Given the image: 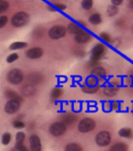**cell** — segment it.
<instances>
[{
	"label": "cell",
	"mask_w": 133,
	"mask_h": 151,
	"mask_svg": "<svg viewBox=\"0 0 133 151\" xmlns=\"http://www.w3.org/2000/svg\"><path fill=\"white\" fill-rule=\"evenodd\" d=\"M29 22V15L24 11L16 13L11 19V24L15 28H22Z\"/></svg>",
	"instance_id": "6da1fadb"
},
{
	"label": "cell",
	"mask_w": 133,
	"mask_h": 151,
	"mask_svg": "<svg viewBox=\"0 0 133 151\" xmlns=\"http://www.w3.org/2000/svg\"><path fill=\"white\" fill-rule=\"evenodd\" d=\"M96 127V122L94 119L90 117H85L81 119L78 124V129L80 133L86 134V133H90L93 131Z\"/></svg>",
	"instance_id": "7a4b0ae2"
},
{
	"label": "cell",
	"mask_w": 133,
	"mask_h": 151,
	"mask_svg": "<svg viewBox=\"0 0 133 151\" xmlns=\"http://www.w3.org/2000/svg\"><path fill=\"white\" fill-rule=\"evenodd\" d=\"M6 80L7 82L14 84V85H17L23 82L24 80V74L21 72V70L19 69H12L6 74Z\"/></svg>",
	"instance_id": "3957f363"
},
{
	"label": "cell",
	"mask_w": 133,
	"mask_h": 151,
	"mask_svg": "<svg viewBox=\"0 0 133 151\" xmlns=\"http://www.w3.org/2000/svg\"><path fill=\"white\" fill-rule=\"evenodd\" d=\"M68 126L65 125L63 122L58 121L51 124V126L49 127V133L55 137H62L65 133L67 132Z\"/></svg>",
	"instance_id": "277c9868"
},
{
	"label": "cell",
	"mask_w": 133,
	"mask_h": 151,
	"mask_svg": "<svg viewBox=\"0 0 133 151\" xmlns=\"http://www.w3.org/2000/svg\"><path fill=\"white\" fill-rule=\"evenodd\" d=\"M95 142L96 144L100 147H108L110 142H111V135L110 133L108 131H100L96 135L95 137Z\"/></svg>",
	"instance_id": "5b68a950"
},
{
	"label": "cell",
	"mask_w": 133,
	"mask_h": 151,
	"mask_svg": "<svg viewBox=\"0 0 133 151\" xmlns=\"http://www.w3.org/2000/svg\"><path fill=\"white\" fill-rule=\"evenodd\" d=\"M67 33V29L62 25L53 26L48 31V36L52 40H59L63 38Z\"/></svg>",
	"instance_id": "8992f818"
},
{
	"label": "cell",
	"mask_w": 133,
	"mask_h": 151,
	"mask_svg": "<svg viewBox=\"0 0 133 151\" xmlns=\"http://www.w3.org/2000/svg\"><path fill=\"white\" fill-rule=\"evenodd\" d=\"M106 51V47L104 44L102 43H97V45L94 46L91 51V60L99 61L104 55V53Z\"/></svg>",
	"instance_id": "52a82bcc"
},
{
	"label": "cell",
	"mask_w": 133,
	"mask_h": 151,
	"mask_svg": "<svg viewBox=\"0 0 133 151\" xmlns=\"http://www.w3.org/2000/svg\"><path fill=\"white\" fill-rule=\"evenodd\" d=\"M29 147L30 151H42V143L40 137L33 134L29 137Z\"/></svg>",
	"instance_id": "ba28073f"
},
{
	"label": "cell",
	"mask_w": 133,
	"mask_h": 151,
	"mask_svg": "<svg viewBox=\"0 0 133 151\" xmlns=\"http://www.w3.org/2000/svg\"><path fill=\"white\" fill-rule=\"evenodd\" d=\"M20 104L19 102L15 101V100H9L7 101L5 104V112L8 114H14L20 108Z\"/></svg>",
	"instance_id": "9c48e42d"
},
{
	"label": "cell",
	"mask_w": 133,
	"mask_h": 151,
	"mask_svg": "<svg viewBox=\"0 0 133 151\" xmlns=\"http://www.w3.org/2000/svg\"><path fill=\"white\" fill-rule=\"evenodd\" d=\"M26 80H28V84H31L33 86H36L39 83H42V81L44 80V76L39 73H32L28 75L26 77Z\"/></svg>",
	"instance_id": "30bf717a"
},
{
	"label": "cell",
	"mask_w": 133,
	"mask_h": 151,
	"mask_svg": "<svg viewBox=\"0 0 133 151\" xmlns=\"http://www.w3.org/2000/svg\"><path fill=\"white\" fill-rule=\"evenodd\" d=\"M92 36L91 34H90L87 31L82 29L79 33H78L77 35H75V41L79 43V44H84L87 43V41H90L91 40Z\"/></svg>",
	"instance_id": "8fae6325"
},
{
	"label": "cell",
	"mask_w": 133,
	"mask_h": 151,
	"mask_svg": "<svg viewBox=\"0 0 133 151\" xmlns=\"http://www.w3.org/2000/svg\"><path fill=\"white\" fill-rule=\"evenodd\" d=\"M77 120H78V116L74 113H65L63 114H61L60 116V121L63 122L67 126L72 125Z\"/></svg>",
	"instance_id": "7c38bea8"
},
{
	"label": "cell",
	"mask_w": 133,
	"mask_h": 151,
	"mask_svg": "<svg viewBox=\"0 0 133 151\" xmlns=\"http://www.w3.org/2000/svg\"><path fill=\"white\" fill-rule=\"evenodd\" d=\"M26 55L28 58L32 59V60L39 59L43 55V50L39 47H34L26 50Z\"/></svg>",
	"instance_id": "4fadbf2b"
},
{
	"label": "cell",
	"mask_w": 133,
	"mask_h": 151,
	"mask_svg": "<svg viewBox=\"0 0 133 151\" xmlns=\"http://www.w3.org/2000/svg\"><path fill=\"white\" fill-rule=\"evenodd\" d=\"M5 95L6 98H8L9 100H15V101H17L19 103H22L23 102V97L17 93L16 91H13V90H6L5 92Z\"/></svg>",
	"instance_id": "5bb4252c"
},
{
	"label": "cell",
	"mask_w": 133,
	"mask_h": 151,
	"mask_svg": "<svg viewBox=\"0 0 133 151\" xmlns=\"http://www.w3.org/2000/svg\"><path fill=\"white\" fill-rule=\"evenodd\" d=\"M36 92H37L36 87L31 85V84H28V83L24 85L21 88V93H22V94L25 95V96H28V97L34 95L35 93H36Z\"/></svg>",
	"instance_id": "9a60e30c"
},
{
	"label": "cell",
	"mask_w": 133,
	"mask_h": 151,
	"mask_svg": "<svg viewBox=\"0 0 133 151\" xmlns=\"http://www.w3.org/2000/svg\"><path fill=\"white\" fill-rule=\"evenodd\" d=\"M83 29L81 28L80 26H79L78 23H75V22H70L68 25V29L67 30L68 31V33L70 34H73V35H77L78 33H79Z\"/></svg>",
	"instance_id": "2e32d148"
},
{
	"label": "cell",
	"mask_w": 133,
	"mask_h": 151,
	"mask_svg": "<svg viewBox=\"0 0 133 151\" xmlns=\"http://www.w3.org/2000/svg\"><path fill=\"white\" fill-rule=\"evenodd\" d=\"M129 147L124 142H118L112 145L110 148V151H128Z\"/></svg>",
	"instance_id": "e0dca14e"
},
{
	"label": "cell",
	"mask_w": 133,
	"mask_h": 151,
	"mask_svg": "<svg viewBox=\"0 0 133 151\" xmlns=\"http://www.w3.org/2000/svg\"><path fill=\"white\" fill-rule=\"evenodd\" d=\"M64 151H83V147L76 142H71L66 145Z\"/></svg>",
	"instance_id": "ac0fdd59"
},
{
	"label": "cell",
	"mask_w": 133,
	"mask_h": 151,
	"mask_svg": "<svg viewBox=\"0 0 133 151\" xmlns=\"http://www.w3.org/2000/svg\"><path fill=\"white\" fill-rule=\"evenodd\" d=\"M92 75L99 78V77H104L106 76V74H107V73H106V70L100 66H97L95 68L92 69V72H91Z\"/></svg>",
	"instance_id": "d6986e66"
},
{
	"label": "cell",
	"mask_w": 133,
	"mask_h": 151,
	"mask_svg": "<svg viewBox=\"0 0 133 151\" xmlns=\"http://www.w3.org/2000/svg\"><path fill=\"white\" fill-rule=\"evenodd\" d=\"M63 89L60 88V87H55L53 90L51 91V99L52 100H58L59 99L60 97L62 96V94H63Z\"/></svg>",
	"instance_id": "ffe728a7"
},
{
	"label": "cell",
	"mask_w": 133,
	"mask_h": 151,
	"mask_svg": "<svg viewBox=\"0 0 133 151\" xmlns=\"http://www.w3.org/2000/svg\"><path fill=\"white\" fill-rule=\"evenodd\" d=\"M119 136L121 137H124V138H130L133 136V132L129 127H123V128L119 129Z\"/></svg>",
	"instance_id": "44dd1931"
},
{
	"label": "cell",
	"mask_w": 133,
	"mask_h": 151,
	"mask_svg": "<svg viewBox=\"0 0 133 151\" xmlns=\"http://www.w3.org/2000/svg\"><path fill=\"white\" fill-rule=\"evenodd\" d=\"M117 92H118V88L114 86H106L103 90L104 94L108 97H112L114 95H116Z\"/></svg>",
	"instance_id": "7402d4cb"
},
{
	"label": "cell",
	"mask_w": 133,
	"mask_h": 151,
	"mask_svg": "<svg viewBox=\"0 0 133 151\" xmlns=\"http://www.w3.org/2000/svg\"><path fill=\"white\" fill-rule=\"evenodd\" d=\"M99 89H100L99 84L96 85V86H93V87H90V86L84 84V86L82 87V91L87 94H93V93H96L97 91H99Z\"/></svg>",
	"instance_id": "603a6c76"
},
{
	"label": "cell",
	"mask_w": 133,
	"mask_h": 151,
	"mask_svg": "<svg viewBox=\"0 0 133 151\" xmlns=\"http://www.w3.org/2000/svg\"><path fill=\"white\" fill-rule=\"evenodd\" d=\"M88 21H90L93 25H99L102 21V17H101V16L100 14L95 13V14H92L90 17V19H88Z\"/></svg>",
	"instance_id": "cb8c5ba5"
},
{
	"label": "cell",
	"mask_w": 133,
	"mask_h": 151,
	"mask_svg": "<svg viewBox=\"0 0 133 151\" xmlns=\"http://www.w3.org/2000/svg\"><path fill=\"white\" fill-rule=\"evenodd\" d=\"M28 46V44L26 42H23V41H16L14 43H12L9 49L12 50H21V49H24Z\"/></svg>",
	"instance_id": "d4e9b609"
},
{
	"label": "cell",
	"mask_w": 133,
	"mask_h": 151,
	"mask_svg": "<svg viewBox=\"0 0 133 151\" xmlns=\"http://www.w3.org/2000/svg\"><path fill=\"white\" fill-rule=\"evenodd\" d=\"M86 85L90 86V87H93V86H96L97 85V78L93 76V75H90L87 78V81H86Z\"/></svg>",
	"instance_id": "484cf974"
},
{
	"label": "cell",
	"mask_w": 133,
	"mask_h": 151,
	"mask_svg": "<svg viewBox=\"0 0 133 151\" xmlns=\"http://www.w3.org/2000/svg\"><path fill=\"white\" fill-rule=\"evenodd\" d=\"M12 136H11V134L10 133H8V132H6V133H4L3 134V136H2V139H1V141H2V144L4 145V146H7V145H9V143L11 142V137Z\"/></svg>",
	"instance_id": "4316f807"
},
{
	"label": "cell",
	"mask_w": 133,
	"mask_h": 151,
	"mask_svg": "<svg viewBox=\"0 0 133 151\" xmlns=\"http://www.w3.org/2000/svg\"><path fill=\"white\" fill-rule=\"evenodd\" d=\"M81 6L85 10H90L93 6V0H82Z\"/></svg>",
	"instance_id": "83f0119b"
},
{
	"label": "cell",
	"mask_w": 133,
	"mask_h": 151,
	"mask_svg": "<svg viewBox=\"0 0 133 151\" xmlns=\"http://www.w3.org/2000/svg\"><path fill=\"white\" fill-rule=\"evenodd\" d=\"M119 10H118V6H113V5H110L108 6V9H107V13L110 17H114L118 14Z\"/></svg>",
	"instance_id": "f1b7e54d"
},
{
	"label": "cell",
	"mask_w": 133,
	"mask_h": 151,
	"mask_svg": "<svg viewBox=\"0 0 133 151\" xmlns=\"http://www.w3.org/2000/svg\"><path fill=\"white\" fill-rule=\"evenodd\" d=\"M8 7H9V3L6 0H1L0 1V14L6 12L8 9Z\"/></svg>",
	"instance_id": "f546056e"
},
{
	"label": "cell",
	"mask_w": 133,
	"mask_h": 151,
	"mask_svg": "<svg viewBox=\"0 0 133 151\" xmlns=\"http://www.w3.org/2000/svg\"><path fill=\"white\" fill-rule=\"evenodd\" d=\"M25 138H26V134L22 131H19L16 133V142L17 143H21V142H24L25 141Z\"/></svg>",
	"instance_id": "4dcf8cb0"
},
{
	"label": "cell",
	"mask_w": 133,
	"mask_h": 151,
	"mask_svg": "<svg viewBox=\"0 0 133 151\" xmlns=\"http://www.w3.org/2000/svg\"><path fill=\"white\" fill-rule=\"evenodd\" d=\"M100 39L107 43H112V38L110 37V35L107 32H102L100 34Z\"/></svg>",
	"instance_id": "1f68e13d"
},
{
	"label": "cell",
	"mask_w": 133,
	"mask_h": 151,
	"mask_svg": "<svg viewBox=\"0 0 133 151\" xmlns=\"http://www.w3.org/2000/svg\"><path fill=\"white\" fill-rule=\"evenodd\" d=\"M13 127L15 128H17V129H21V128H24L26 127V125L22 120L16 119V120L13 121Z\"/></svg>",
	"instance_id": "d6a6232c"
},
{
	"label": "cell",
	"mask_w": 133,
	"mask_h": 151,
	"mask_svg": "<svg viewBox=\"0 0 133 151\" xmlns=\"http://www.w3.org/2000/svg\"><path fill=\"white\" fill-rule=\"evenodd\" d=\"M16 149L17 151H28V147H26L24 144V142H21V143H17L16 142Z\"/></svg>",
	"instance_id": "836d02e7"
},
{
	"label": "cell",
	"mask_w": 133,
	"mask_h": 151,
	"mask_svg": "<svg viewBox=\"0 0 133 151\" xmlns=\"http://www.w3.org/2000/svg\"><path fill=\"white\" fill-rule=\"evenodd\" d=\"M17 59H18V54L17 53H12L9 56H7L6 58V61L8 63H12L14 61H16Z\"/></svg>",
	"instance_id": "e575fe53"
},
{
	"label": "cell",
	"mask_w": 133,
	"mask_h": 151,
	"mask_svg": "<svg viewBox=\"0 0 133 151\" xmlns=\"http://www.w3.org/2000/svg\"><path fill=\"white\" fill-rule=\"evenodd\" d=\"M7 21H8V17L6 16H0V29H3L6 25Z\"/></svg>",
	"instance_id": "d590c367"
},
{
	"label": "cell",
	"mask_w": 133,
	"mask_h": 151,
	"mask_svg": "<svg viewBox=\"0 0 133 151\" xmlns=\"http://www.w3.org/2000/svg\"><path fill=\"white\" fill-rule=\"evenodd\" d=\"M111 107H112V110H115V111H119L120 109V104L119 102H113L111 104Z\"/></svg>",
	"instance_id": "8d00e7d4"
},
{
	"label": "cell",
	"mask_w": 133,
	"mask_h": 151,
	"mask_svg": "<svg viewBox=\"0 0 133 151\" xmlns=\"http://www.w3.org/2000/svg\"><path fill=\"white\" fill-rule=\"evenodd\" d=\"M54 5H55V7L58 8V9H59V10H65L66 8H67L66 5H64V4H58V3H57V4H54Z\"/></svg>",
	"instance_id": "74e56055"
},
{
	"label": "cell",
	"mask_w": 133,
	"mask_h": 151,
	"mask_svg": "<svg viewBox=\"0 0 133 151\" xmlns=\"http://www.w3.org/2000/svg\"><path fill=\"white\" fill-rule=\"evenodd\" d=\"M123 0H111V3L113 6H119L122 4Z\"/></svg>",
	"instance_id": "f35d334b"
},
{
	"label": "cell",
	"mask_w": 133,
	"mask_h": 151,
	"mask_svg": "<svg viewBox=\"0 0 133 151\" xmlns=\"http://www.w3.org/2000/svg\"><path fill=\"white\" fill-rule=\"evenodd\" d=\"M104 110L105 111H110V110H112L111 104H104Z\"/></svg>",
	"instance_id": "ab89813d"
},
{
	"label": "cell",
	"mask_w": 133,
	"mask_h": 151,
	"mask_svg": "<svg viewBox=\"0 0 133 151\" xmlns=\"http://www.w3.org/2000/svg\"><path fill=\"white\" fill-rule=\"evenodd\" d=\"M48 8L49 10H51V11H55L56 10V8L54 6H48Z\"/></svg>",
	"instance_id": "60d3db41"
},
{
	"label": "cell",
	"mask_w": 133,
	"mask_h": 151,
	"mask_svg": "<svg viewBox=\"0 0 133 151\" xmlns=\"http://www.w3.org/2000/svg\"><path fill=\"white\" fill-rule=\"evenodd\" d=\"M129 6L131 9H133V0H129Z\"/></svg>",
	"instance_id": "b9f144b4"
},
{
	"label": "cell",
	"mask_w": 133,
	"mask_h": 151,
	"mask_svg": "<svg viewBox=\"0 0 133 151\" xmlns=\"http://www.w3.org/2000/svg\"><path fill=\"white\" fill-rule=\"evenodd\" d=\"M0 1H1V0H0Z\"/></svg>",
	"instance_id": "7bdbcfd3"
}]
</instances>
